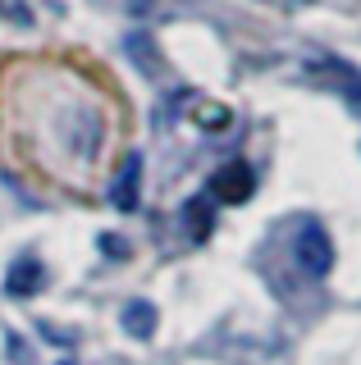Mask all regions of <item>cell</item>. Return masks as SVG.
Wrapping results in <instances>:
<instances>
[{
  "instance_id": "3957f363",
  "label": "cell",
  "mask_w": 361,
  "mask_h": 365,
  "mask_svg": "<svg viewBox=\"0 0 361 365\" xmlns=\"http://www.w3.org/2000/svg\"><path fill=\"white\" fill-rule=\"evenodd\" d=\"M138 192H142V155H123L115 182H110V201H115V210H138Z\"/></svg>"
},
{
  "instance_id": "7a4b0ae2",
  "label": "cell",
  "mask_w": 361,
  "mask_h": 365,
  "mask_svg": "<svg viewBox=\"0 0 361 365\" xmlns=\"http://www.w3.org/2000/svg\"><path fill=\"white\" fill-rule=\"evenodd\" d=\"M206 192H210V201H220V205H243L256 192V178H252V169H247L243 160H229L224 169L210 174V187Z\"/></svg>"
},
{
  "instance_id": "5b68a950",
  "label": "cell",
  "mask_w": 361,
  "mask_h": 365,
  "mask_svg": "<svg viewBox=\"0 0 361 365\" xmlns=\"http://www.w3.org/2000/svg\"><path fill=\"white\" fill-rule=\"evenodd\" d=\"M119 324H123V334H128V338H151L156 324H161V311H156L151 302H128V306H123V315H119Z\"/></svg>"
},
{
  "instance_id": "8992f818",
  "label": "cell",
  "mask_w": 361,
  "mask_h": 365,
  "mask_svg": "<svg viewBox=\"0 0 361 365\" xmlns=\"http://www.w3.org/2000/svg\"><path fill=\"white\" fill-rule=\"evenodd\" d=\"M183 220H188V228H193L197 242H206L210 228H215V201H210V197H193L183 205Z\"/></svg>"
},
{
  "instance_id": "277c9868",
  "label": "cell",
  "mask_w": 361,
  "mask_h": 365,
  "mask_svg": "<svg viewBox=\"0 0 361 365\" xmlns=\"http://www.w3.org/2000/svg\"><path fill=\"white\" fill-rule=\"evenodd\" d=\"M41 288H46V269H41V260L24 256V260L9 265V274H5V292L9 297H32V292H41Z\"/></svg>"
},
{
  "instance_id": "8fae6325",
  "label": "cell",
  "mask_w": 361,
  "mask_h": 365,
  "mask_svg": "<svg viewBox=\"0 0 361 365\" xmlns=\"http://www.w3.org/2000/svg\"><path fill=\"white\" fill-rule=\"evenodd\" d=\"M352 106H357V110H361V83H357V87H352Z\"/></svg>"
},
{
  "instance_id": "ba28073f",
  "label": "cell",
  "mask_w": 361,
  "mask_h": 365,
  "mask_svg": "<svg viewBox=\"0 0 361 365\" xmlns=\"http://www.w3.org/2000/svg\"><path fill=\"white\" fill-rule=\"evenodd\" d=\"M128 55H133L138 64H146L151 73H161V60L151 55V37H128Z\"/></svg>"
},
{
  "instance_id": "52a82bcc",
  "label": "cell",
  "mask_w": 361,
  "mask_h": 365,
  "mask_svg": "<svg viewBox=\"0 0 361 365\" xmlns=\"http://www.w3.org/2000/svg\"><path fill=\"white\" fill-rule=\"evenodd\" d=\"M193 123L197 128H229V110L224 106H210V101H193Z\"/></svg>"
},
{
  "instance_id": "30bf717a",
  "label": "cell",
  "mask_w": 361,
  "mask_h": 365,
  "mask_svg": "<svg viewBox=\"0 0 361 365\" xmlns=\"http://www.w3.org/2000/svg\"><path fill=\"white\" fill-rule=\"evenodd\" d=\"M101 251H110V256H128V247H123L119 237H101Z\"/></svg>"
},
{
  "instance_id": "6da1fadb",
  "label": "cell",
  "mask_w": 361,
  "mask_h": 365,
  "mask_svg": "<svg viewBox=\"0 0 361 365\" xmlns=\"http://www.w3.org/2000/svg\"><path fill=\"white\" fill-rule=\"evenodd\" d=\"M293 256H298L302 274L325 279V274L334 269V242H330V233H325L320 224H307V228L298 233V242H293Z\"/></svg>"
},
{
  "instance_id": "9c48e42d",
  "label": "cell",
  "mask_w": 361,
  "mask_h": 365,
  "mask_svg": "<svg viewBox=\"0 0 361 365\" xmlns=\"http://www.w3.org/2000/svg\"><path fill=\"white\" fill-rule=\"evenodd\" d=\"M0 14H5L14 28H28L32 23V9H28V0H0Z\"/></svg>"
}]
</instances>
